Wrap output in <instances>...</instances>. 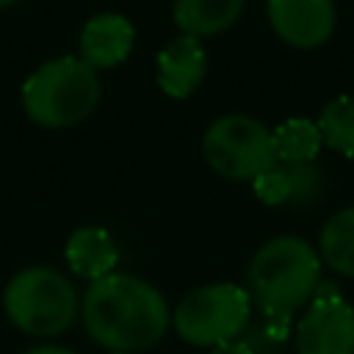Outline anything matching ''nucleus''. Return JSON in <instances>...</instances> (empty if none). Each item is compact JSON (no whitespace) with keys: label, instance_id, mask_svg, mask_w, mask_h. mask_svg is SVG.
Instances as JSON below:
<instances>
[{"label":"nucleus","instance_id":"f257e3e1","mask_svg":"<svg viewBox=\"0 0 354 354\" xmlns=\"http://www.w3.org/2000/svg\"><path fill=\"white\" fill-rule=\"evenodd\" d=\"M80 318L94 343L108 351H144L163 340L171 313L163 293L141 277L108 274L88 282Z\"/></svg>","mask_w":354,"mask_h":354},{"label":"nucleus","instance_id":"f03ea898","mask_svg":"<svg viewBox=\"0 0 354 354\" xmlns=\"http://www.w3.org/2000/svg\"><path fill=\"white\" fill-rule=\"evenodd\" d=\"M249 296L266 315L268 335L279 343L290 318L304 307L321 285V257L299 235H277L266 241L249 263Z\"/></svg>","mask_w":354,"mask_h":354},{"label":"nucleus","instance_id":"7ed1b4c3","mask_svg":"<svg viewBox=\"0 0 354 354\" xmlns=\"http://www.w3.org/2000/svg\"><path fill=\"white\" fill-rule=\"evenodd\" d=\"M100 94L97 69L77 55H61L28 75L22 83V108L33 124L64 130L91 116Z\"/></svg>","mask_w":354,"mask_h":354},{"label":"nucleus","instance_id":"20e7f679","mask_svg":"<svg viewBox=\"0 0 354 354\" xmlns=\"http://www.w3.org/2000/svg\"><path fill=\"white\" fill-rule=\"evenodd\" d=\"M3 310L19 332L30 337H55L75 324L80 299L61 271L50 266H30L8 279L3 290Z\"/></svg>","mask_w":354,"mask_h":354},{"label":"nucleus","instance_id":"39448f33","mask_svg":"<svg viewBox=\"0 0 354 354\" xmlns=\"http://www.w3.org/2000/svg\"><path fill=\"white\" fill-rule=\"evenodd\" d=\"M252 315V296L241 285L216 282L191 290L180 299L171 326L191 346L216 348L221 343L238 340Z\"/></svg>","mask_w":354,"mask_h":354},{"label":"nucleus","instance_id":"423d86ee","mask_svg":"<svg viewBox=\"0 0 354 354\" xmlns=\"http://www.w3.org/2000/svg\"><path fill=\"white\" fill-rule=\"evenodd\" d=\"M202 155L207 166L227 180H257L263 171L279 163L274 130L243 113H230L210 122L202 136Z\"/></svg>","mask_w":354,"mask_h":354},{"label":"nucleus","instance_id":"0eeeda50","mask_svg":"<svg viewBox=\"0 0 354 354\" xmlns=\"http://www.w3.org/2000/svg\"><path fill=\"white\" fill-rule=\"evenodd\" d=\"M299 354H354V307L329 285H318L296 324Z\"/></svg>","mask_w":354,"mask_h":354},{"label":"nucleus","instance_id":"6e6552de","mask_svg":"<svg viewBox=\"0 0 354 354\" xmlns=\"http://www.w3.org/2000/svg\"><path fill=\"white\" fill-rule=\"evenodd\" d=\"M268 22L274 33L299 50L324 44L335 30L332 0H268Z\"/></svg>","mask_w":354,"mask_h":354},{"label":"nucleus","instance_id":"1a4fd4ad","mask_svg":"<svg viewBox=\"0 0 354 354\" xmlns=\"http://www.w3.org/2000/svg\"><path fill=\"white\" fill-rule=\"evenodd\" d=\"M136 41V28L127 17L105 11L91 17L80 30V58L91 69H111L127 61Z\"/></svg>","mask_w":354,"mask_h":354},{"label":"nucleus","instance_id":"9d476101","mask_svg":"<svg viewBox=\"0 0 354 354\" xmlns=\"http://www.w3.org/2000/svg\"><path fill=\"white\" fill-rule=\"evenodd\" d=\"M207 69V55L199 39L177 36L158 53V86L174 97L185 100L191 97Z\"/></svg>","mask_w":354,"mask_h":354},{"label":"nucleus","instance_id":"9b49d317","mask_svg":"<svg viewBox=\"0 0 354 354\" xmlns=\"http://www.w3.org/2000/svg\"><path fill=\"white\" fill-rule=\"evenodd\" d=\"M254 196L263 205H313L321 196L324 177L315 163H277L274 169L263 171L257 180H252Z\"/></svg>","mask_w":354,"mask_h":354},{"label":"nucleus","instance_id":"f8f14e48","mask_svg":"<svg viewBox=\"0 0 354 354\" xmlns=\"http://www.w3.org/2000/svg\"><path fill=\"white\" fill-rule=\"evenodd\" d=\"M64 257H66V266L75 277L97 282V279L113 274L119 252H116V243H113L108 230H102V227H77L66 241Z\"/></svg>","mask_w":354,"mask_h":354},{"label":"nucleus","instance_id":"ddd939ff","mask_svg":"<svg viewBox=\"0 0 354 354\" xmlns=\"http://www.w3.org/2000/svg\"><path fill=\"white\" fill-rule=\"evenodd\" d=\"M246 0H174L171 19L183 36L205 39L227 30L241 17Z\"/></svg>","mask_w":354,"mask_h":354},{"label":"nucleus","instance_id":"4468645a","mask_svg":"<svg viewBox=\"0 0 354 354\" xmlns=\"http://www.w3.org/2000/svg\"><path fill=\"white\" fill-rule=\"evenodd\" d=\"M318 249L324 263L340 274V277H354V207L337 210L321 230Z\"/></svg>","mask_w":354,"mask_h":354},{"label":"nucleus","instance_id":"2eb2a0df","mask_svg":"<svg viewBox=\"0 0 354 354\" xmlns=\"http://www.w3.org/2000/svg\"><path fill=\"white\" fill-rule=\"evenodd\" d=\"M274 147H277V160L282 163H313L324 147V138L315 122L304 116H293L274 130Z\"/></svg>","mask_w":354,"mask_h":354},{"label":"nucleus","instance_id":"dca6fc26","mask_svg":"<svg viewBox=\"0 0 354 354\" xmlns=\"http://www.w3.org/2000/svg\"><path fill=\"white\" fill-rule=\"evenodd\" d=\"M315 124L326 147H332L346 158H354V97L343 94L329 100Z\"/></svg>","mask_w":354,"mask_h":354},{"label":"nucleus","instance_id":"f3484780","mask_svg":"<svg viewBox=\"0 0 354 354\" xmlns=\"http://www.w3.org/2000/svg\"><path fill=\"white\" fill-rule=\"evenodd\" d=\"M210 354H257V351L246 340H230V343H221V346L210 348Z\"/></svg>","mask_w":354,"mask_h":354},{"label":"nucleus","instance_id":"a211bd4d","mask_svg":"<svg viewBox=\"0 0 354 354\" xmlns=\"http://www.w3.org/2000/svg\"><path fill=\"white\" fill-rule=\"evenodd\" d=\"M25 354H77L72 348H64V346H53V343H44V346H33L28 348Z\"/></svg>","mask_w":354,"mask_h":354},{"label":"nucleus","instance_id":"6ab92c4d","mask_svg":"<svg viewBox=\"0 0 354 354\" xmlns=\"http://www.w3.org/2000/svg\"><path fill=\"white\" fill-rule=\"evenodd\" d=\"M11 3H17V0H0V8H6V6H11Z\"/></svg>","mask_w":354,"mask_h":354},{"label":"nucleus","instance_id":"aec40b11","mask_svg":"<svg viewBox=\"0 0 354 354\" xmlns=\"http://www.w3.org/2000/svg\"><path fill=\"white\" fill-rule=\"evenodd\" d=\"M108 354H133V351H108Z\"/></svg>","mask_w":354,"mask_h":354}]
</instances>
